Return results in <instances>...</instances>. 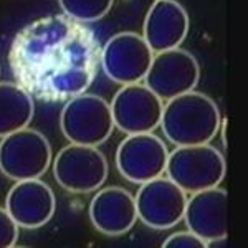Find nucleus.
I'll return each instance as SVG.
<instances>
[{
	"instance_id": "obj_10",
	"label": "nucleus",
	"mask_w": 248,
	"mask_h": 248,
	"mask_svg": "<svg viewBox=\"0 0 248 248\" xmlns=\"http://www.w3.org/2000/svg\"><path fill=\"white\" fill-rule=\"evenodd\" d=\"M138 218L155 230H167L184 218L187 194L169 177H155L141 184L134 197Z\"/></svg>"
},
{
	"instance_id": "obj_6",
	"label": "nucleus",
	"mask_w": 248,
	"mask_h": 248,
	"mask_svg": "<svg viewBox=\"0 0 248 248\" xmlns=\"http://www.w3.org/2000/svg\"><path fill=\"white\" fill-rule=\"evenodd\" d=\"M108 161L94 146L73 144L65 146L53 161L55 181L62 189L73 194L98 190L108 179Z\"/></svg>"
},
{
	"instance_id": "obj_3",
	"label": "nucleus",
	"mask_w": 248,
	"mask_h": 248,
	"mask_svg": "<svg viewBox=\"0 0 248 248\" xmlns=\"http://www.w3.org/2000/svg\"><path fill=\"white\" fill-rule=\"evenodd\" d=\"M225 157L215 146H177L167 157L166 172L186 194L217 187L225 177Z\"/></svg>"
},
{
	"instance_id": "obj_1",
	"label": "nucleus",
	"mask_w": 248,
	"mask_h": 248,
	"mask_svg": "<svg viewBox=\"0 0 248 248\" xmlns=\"http://www.w3.org/2000/svg\"><path fill=\"white\" fill-rule=\"evenodd\" d=\"M101 46L85 23L48 15L15 35L9 63L14 78L31 98L68 101L90 88L98 73Z\"/></svg>"
},
{
	"instance_id": "obj_7",
	"label": "nucleus",
	"mask_w": 248,
	"mask_h": 248,
	"mask_svg": "<svg viewBox=\"0 0 248 248\" xmlns=\"http://www.w3.org/2000/svg\"><path fill=\"white\" fill-rule=\"evenodd\" d=\"M201 78L197 58L187 50L172 48L154 55L144 85L162 101L195 90Z\"/></svg>"
},
{
	"instance_id": "obj_4",
	"label": "nucleus",
	"mask_w": 248,
	"mask_h": 248,
	"mask_svg": "<svg viewBox=\"0 0 248 248\" xmlns=\"http://www.w3.org/2000/svg\"><path fill=\"white\" fill-rule=\"evenodd\" d=\"M60 126L70 142L98 147L106 142L114 131L111 105L96 94L81 93L73 96L63 106Z\"/></svg>"
},
{
	"instance_id": "obj_15",
	"label": "nucleus",
	"mask_w": 248,
	"mask_h": 248,
	"mask_svg": "<svg viewBox=\"0 0 248 248\" xmlns=\"http://www.w3.org/2000/svg\"><path fill=\"white\" fill-rule=\"evenodd\" d=\"M90 220L93 227L108 237H119L138 222L134 195L123 187H106L90 203Z\"/></svg>"
},
{
	"instance_id": "obj_13",
	"label": "nucleus",
	"mask_w": 248,
	"mask_h": 248,
	"mask_svg": "<svg viewBox=\"0 0 248 248\" xmlns=\"http://www.w3.org/2000/svg\"><path fill=\"white\" fill-rule=\"evenodd\" d=\"M5 210L23 229L46 225L57 210V199L51 187L40 179L18 181L5 199Z\"/></svg>"
},
{
	"instance_id": "obj_14",
	"label": "nucleus",
	"mask_w": 248,
	"mask_h": 248,
	"mask_svg": "<svg viewBox=\"0 0 248 248\" xmlns=\"http://www.w3.org/2000/svg\"><path fill=\"white\" fill-rule=\"evenodd\" d=\"M190 20L177 0H154L144 18V40L154 53L179 48L189 35Z\"/></svg>"
},
{
	"instance_id": "obj_11",
	"label": "nucleus",
	"mask_w": 248,
	"mask_h": 248,
	"mask_svg": "<svg viewBox=\"0 0 248 248\" xmlns=\"http://www.w3.org/2000/svg\"><path fill=\"white\" fill-rule=\"evenodd\" d=\"M164 103L146 85H123L111 101L114 127L126 134L153 133L159 127Z\"/></svg>"
},
{
	"instance_id": "obj_16",
	"label": "nucleus",
	"mask_w": 248,
	"mask_h": 248,
	"mask_svg": "<svg viewBox=\"0 0 248 248\" xmlns=\"http://www.w3.org/2000/svg\"><path fill=\"white\" fill-rule=\"evenodd\" d=\"M35 114L33 98L22 86L0 81V138L27 127Z\"/></svg>"
},
{
	"instance_id": "obj_12",
	"label": "nucleus",
	"mask_w": 248,
	"mask_h": 248,
	"mask_svg": "<svg viewBox=\"0 0 248 248\" xmlns=\"http://www.w3.org/2000/svg\"><path fill=\"white\" fill-rule=\"evenodd\" d=\"M184 222L192 233L205 242V247L223 242L229 235V194L220 187L201 190L187 199Z\"/></svg>"
},
{
	"instance_id": "obj_17",
	"label": "nucleus",
	"mask_w": 248,
	"mask_h": 248,
	"mask_svg": "<svg viewBox=\"0 0 248 248\" xmlns=\"http://www.w3.org/2000/svg\"><path fill=\"white\" fill-rule=\"evenodd\" d=\"M63 15L81 23H91L109 14L114 0H58Z\"/></svg>"
},
{
	"instance_id": "obj_8",
	"label": "nucleus",
	"mask_w": 248,
	"mask_h": 248,
	"mask_svg": "<svg viewBox=\"0 0 248 248\" xmlns=\"http://www.w3.org/2000/svg\"><path fill=\"white\" fill-rule=\"evenodd\" d=\"M153 58L154 51L141 35L134 31H121L111 37L101 48L99 66L114 83L131 85L142 81Z\"/></svg>"
},
{
	"instance_id": "obj_5",
	"label": "nucleus",
	"mask_w": 248,
	"mask_h": 248,
	"mask_svg": "<svg viewBox=\"0 0 248 248\" xmlns=\"http://www.w3.org/2000/svg\"><path fill=\"white\" fill-rule=\"evenodd\" d=\"M51 164L46 136L29 126L3 136L0 141V170L12 181L40 179Z\"/></svg>"
},
{
	"instance_id": "obj_9",
	"label": "nucleus",
	"mask_w": 248,
	"mask_h": 248,
	"mask_svg": "<svg viewBox=\"0 0 248 248\" xmlns=\"http://www.w3.org/2000/svg\"><path fill=\"white\" fill-rule=\"evenodd\" d=\"M169 151L153 133L127 134L116 151V167L126 181L144 184L166 172Z\"/></svg>"
},
{
	"instance_id": "obj_2",
	"label": "nucleus",
	"mask_w": 248,
	"mask_h": 248,
	"mask_svg": "<svg viewBox=\"0 0 248 248\" xmlns=\"http://www.w3.org/2000/svg\"><path fill=\"white\" fill-rule=\"evenodd\" d=\"M159 126L174 146L209 144L218 134L222 114L210 96L192 90L167 99Z\"/></svg>"
},
{
	"instance_id": "obj_19",
	"label": "nucleus",
	"mask_w": 248,
	"mask_h": 248,
	"mask_svg": "<svg viewBox=\"0 0 248 248\" xmlns=\"http://www.w3.org/2000/svg\"><path fill=\"white\" fill-rule=\"evenodd\" d=\"M164 248H205V242L199 238L190 230L187 232H177V233L170 235L162 243Z\"/></svg>"
},
{
	"instance_id": "obj_18",
	"label": "nucleus",
	"mask_w": 248,
	"mask_h": 248,
	"mask_svg": "<svg viewBox=\"0 0 248 248\" xmlns=\"http://www.w3.org/2000/svg\"><path fill=\"white\" fill-rule=\"evenodd\" d=\"M18 229L15 220L5 209H0V248H12L18 242Z\"/></svg>"
}]
</instances>
